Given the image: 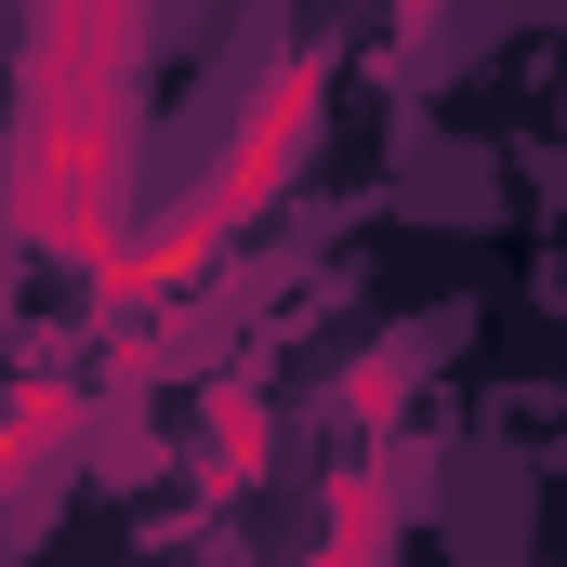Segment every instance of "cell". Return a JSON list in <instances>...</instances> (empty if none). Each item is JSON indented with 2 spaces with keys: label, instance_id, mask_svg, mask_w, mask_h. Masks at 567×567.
I'll return each mask as SVG.
<instances>
[{
  "label": "cell",
  "instance_id": "6da1fadb",
  "mask_svg": "<svg viewBox=\"0 0 567 567\" xmlns=\"http://www.w3.org/2000/svg\"><path fill=\"white\" fill-rule=\"evenodd\" d=\"M145 27H158V0H27V40H13V172H0V212L66 278L133 251Z\"/></svg>",
  "mask_w": 567,
  "mask_h": 567
},
{
  "label": "cell",
  "instance_id": "7a4b0ae2",
  "mask_svg": "<svg viewBox=\"0 0 567 567\" xmlns=\"http://www.w3.org/2000/svg\"><path fill=\"white\" fill-rule=\"evenodd\" d=\"M317 133H330V53H317V40H290L278 66L251 80V106L225 120L212 172H198L158 225H133V251H120V265H93V317H172V303H198V278H212V265L278 212L290 185H303Z\"/></svg>",
  "mask_w": 567,
  "mask_h": 567
},
{
  "label": "cell",
  "instance_id": "3957f363",
  "mask_svg": "<svg viewBox=\"0 0 567 567\" xmlns=\"http://www.w3.org/2000/svg\"><path fill=\"white\" fill-rule=\"evenodd\" d=\"M80 423H93V396H80L66 370H27V383H13V435H0V475H13V528H40V502H53V475H66Z\"/></svg>",
  "mask_w": 567,
  "mask_h": 567
},
{
  "label": "cell",
  "instance_id": "277c9868",
  "mask_svg": "<svg viewBox=\"0 0 567 567\" xmlns=\"http://www.w3.org/2000/svg\"><path fill=\"white\" fill-rule=\"evenodd\" d=\"M265 462H278V396L251 383V370H225V383H198V488H265Z\"/></svg>",
  "mask_w": 567,
  "mask_h": 567
},
{
  "label": "cell",
  "instance_id": "5b68a950",
  "mask_svg": "<svg viewBox=\"0 0 567 567\" xmlns=\"http://www.w3.org/2000/svg\"><path fill=\"white\" fill-rule=\"evenodd\" d=\"M396 542H410V488L383 462H343L317 488V555H396Z\"/></svg>",
  "mask_w": 567,
  "mask_h": 567
},
{
  "label": "cell",
  "instance_id": "8992f818",
  "mask_svg": "<svg viewBox=\"0 0 567 567\" xmlns=\"http://www.w3.org/2000/svg\"><path fill=\"white\" fill-rule=\"evenodd\" d=\"M410 396H423V343H370V357H357V370H343V396H330V410H343V423H396V410H410Z\"/></svg>",
  "mask_w": 567,
  "mask_h": 567
},
{
  "label": "cell",
  "instance_id": "52a82bcc",
  "mask_svg": "<svg viewBox=\"0 0 567 567\" xmlns=\"http://www.w3.org/2000/svg\"><path fill=\"white\" fill-rule=\"evenodd\" d=\"M449 27V0H396V40H435Z\"/></svg>",
  "mask_w": 567,
  "mask_h": 567
}]
</instances>
